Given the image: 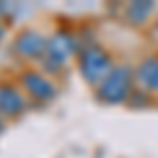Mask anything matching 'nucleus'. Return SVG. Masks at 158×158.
Returning <instances> with one entry per match:
<instances>
[{
    "label": "nucleus",
    "instance_id": "423d86ee",
    "mask_svg": "<svg viewBox=\"0 0 158 158\" xmlns=\"http://www.w3.org/2000/svg\"><path fill=\"white\" fill-rule=\"evenodd\" d=\"M27 108L30 97L21 91L17 80H0V114L6 120H13L25 114Z\"/></svg>",
    "mask_w": 158,
    "mask_h": 158
},
{
    "label": "nucleus",
    "instance_id": "6e6552de",
    "mask_svg": "<svg viewBox=\"0 0 158 158\" xmlns=\"http://www.w3.org/2000/svg\"><path fill=\"white\" fill-rule=\"evenodd\" d=\"M154 13H156V4L154 2H148V0L129 2L124 6V19H127V23L143 27V25L150 23V19H152Z\"/></svg>",
    "mask_w": 158,
    "mask_h": 158
},
{
    "label": "nucleus",
    "instance_id": "7ed1b4c3",
    "mask_svg": "<svg viewBox=\"0 0 158 158\" xmlns=\"http://www.w3.org/2000/svg\"><path fill=\"white\" fill-rule=\"evenodd\" d=\"M76 65H78V72H80V76H82V80L86 85L97 86L114 70L116 63H114V57L103 47L91 42V44H82V49L78 51Z\"/></svg>",
    "mask_w": 158,
    "mask_h": 158
},
{
    "label": "nucleus",
    "instance_id": "f257e3e1",
    "mask_svg": "<svg viewBox=\"0 0 158 158\" xmlns=\"http://www.w3.org/2000/svg\"><path fill=\"white\" fill-rule=\"evenodd\" d=\"M82 49L78 36L70 30H57L47 40V53L38 61V70L47 76H57L65 68L70 57H76L78 51Z\"/></svg>",
    "mask_w": 158,
    "mask_h": 158
},
{
    "label": "nucleus",
    "instance_id": "20e7f679",
    "mask_svg": "<svg viewBox=\"0 0 158 158\" xmlns=\"http://www.w3.org/2000/svg\"><path fill=\"white\" fill-rule=\"evenodd\" d=\"M17 85L21 86V91L30 97V101L47 103L57 95L55 80H51V76L40 72L38 68H23L17 76Z\"/></svg>",
    "mask_w": 158,
    "mask_h": 158
},
{
    "label": "nucleus",
    "instance_id": "0eeeda50",
    "mask_svg": "<svg viewBox=\"0 0 158 158\" xmlns=\"http://www.w3.org/2000/svg\"><path fill=\"white\" fill-rule=\"evenodd\" d=\"M135 86L148 93L150 97L158 95V53H150L133 68Z\"/></svg>",
    "mask_w": 158,
    "mask_h": 158
},
{
    "label": "nucleus",
    "instance_id": "f03ea898",
    "mask_svg": "<svg viewBox=\"0 0 158 158\" xmlns=\"http://www.w3.org/2000/svg\"><path fill=\"white\" fill-rule=\"evenodd\" d=\"M135 91V72L127 63H116L114 70L95 86V97L106 106L129 103Z\"/></svg>",
    "mask_w": 158,
    "mask_h": 158
},
{
    "label": "nucleus",
    "instance_id": "39448f33",
    "mask_svg": "<svg viewBox=\"0 0 158 158\" xmlns=\"http://www.w3.org/2000/svg\"><path fill=\"white\" fill-rule=\"evenodd\" d=\"M47 40H49V36H44L40 30L23 27L13 38V55L21 61H27V63H38L47 53Z\"/></svg>",
    "mask_w": 158,
    "mask_h": 158
},
{
    "label": "nucleus",
    "instance_id": "9d476101",
    "mask_svg": "<svg viewBox=\"0 0 158 158\" xmlns=\"http://www.w3.org/2000/svg\"><path fill=\"white\" fill-rule=\"evenodd\" d=\"M4 32H6V27H4V23H2V19H0V40H2V36H4Z\"/></svg>",
    "mask_w": 158,
    "mask_h": 158
},
{
    "label": "nucleus",
    "instance_id": "1a4fd4ad",
    "mask_svg": "<svg viewBox=\"0 0 158 158\" xmlns=\"http://www.w3.org/2000/svg\"><path fill=\"white\" fill-rule=\"evenodd\" d=\"M4 129H6V118H4V116L0 114V135L4 133Z\"/></svg>",
    "mask_w": 158,
    "mask_h": 158
}]
</instances>
